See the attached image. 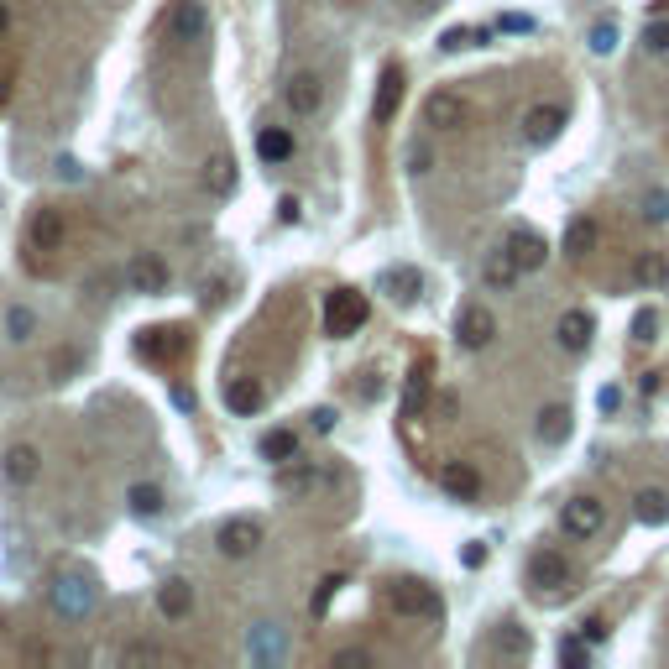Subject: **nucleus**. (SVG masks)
I'll return each instance as SVG.
<instances>
[{
  "label": "nucleus",
  "instance_id": "f257e3e1",
  "mask_svg": "<svg viewBox=\"0 0 669 669\" xmlns=\"http://www.w3.org/2000/svg\"><path fill=\"white\" fill-rule=\"evenodd\" d=\"M387 607L398 617H440V596H434L429 581H413V575H398V581H387Z\"/></svg>",
  "mask_w": 669,
  "mask_h": 669
},
{
  "label": "nucleus",
  "instance_id": "f03ea898",
  "mask_svg": "<svg viewBox=\"0 0 669 669\" xmlns=\"http://www.w3.org/2000/svg\"><path fill=\"white\" fill-rule=\"evenodd\" d=\"M607 528V502L602 497H570L565 507H560V534L565 539H575V544H586V539H596Z\"/></svg>",
  "mask_w": 669,
  "mask_h": 669
},
{
  "label": "nucleus",
  "instance_id": "7ed1b4c3",
  "mask_svg": "<svg viewBox=\"0 0 669 669\" xmlns=\"http://www.w3.org/2000/svg\"><path fill=\"white\" fill-rule=\"evenodd\" d=\"M361 325H366V298H361L356 288H335L330 304H325V330H330L335 340H351Z\"/></svg>",
  "mask_w": 669,
  "mask_h": 669
},
{
  "label": "nucleus",
  "instance_id": "20e7f679",
  "mask_svg": "<svg viewBox=\"0 0 669 669\" xmlns=\"http://www.w3.org/2000/svg\"><path fill=\"white\" fill-rule=\"evenodd\" d=\"M163 32H168V42H183V48H189V42H204V32H210V11H204V0H173Z\"/></svg>",
  "mask_w": 669,
  "mask_h": 669
},
{
  "label": "nucleus",
  "instance_id": "39448f33",
  "mask_svg": "<svg viewBox=\"0 0 669 669\" xmlns=\"http://www.w3.org/2000/svg\"><path fill=\"white\" fill-rule=\"evenodd\" d=\"M215 544H220L225 560H246V555H257V549H262V523L257 518H225Z\"/></svg>",
  "mask_w": 669,
  "mask_h": 669
},
{
  "label": "nucleus",
  "instance_id": "423d86ee",
  "mask_svg": "<svg viewBox=\"0 0 669 669\" xmlns=\"http://www.w3.org/2000/svg\"><path fill=\"white\" fill-rule=\"evenodd\" d=\"M528 581L539 591H570L575 586V565L560 555V549H539L534 560H528Z\"/></svg>",
  "mask_w": 669,
  "mask_h": 669
},
{
  "label": "nucleus",
  "instance_id": "0eeeda50",
  "mask_svg": "<svg viewBox=\"0 0 669 669\" xmlns=\"http://www.w3.org/2000/svg\"><path fill=\"white\" fill-rule=\"evenodd\" d=\"M492 335H497V314H492L487 304H466V309H460V319H455V340L466 345V351H487Z\"/></svg>",
  "mask_w": 669,
  "mask_h": 669
},
{
  "label": "nucleus",
  "instance_id": "6e6552de",
  "mask_svg": "<svg viewBox=\"0 0 669 669\" xmlns=\"http://www.w3.org/2000/svg\"><path fill=\"white\" fill-rule=\"evenodd\" d=\"M183 351H189V335H183V330H173V325H157V330H142V335H136V356H142V361H178Z\"/></svg>",
  "mask_w": 669,
  "mask_h": 669
},
{
  "label": "nucleus",
  "instance_id": "1a4fd4ad",
  "mask_svg": "<svg viewBox=\"0 0 669 669\" xmlns=\"http://www.w3.org/2000/svg\"><path fill=\"white\" fill-rule=\"evenodd\" d=\"M126 288L131 293H168V262L152 257V251H136V257L126 262Z\"/></svg>",
  "mask_w": 669,
  "mask_h": 669
},
{
  "label": "nucleus",
  "instance_id": "9d476101",
  "mask_svg": "<svg viewBox=\"0 0 669 669\" xmlns=\"http://www.w3.org/2000/svg\"><path fill=\"white\" fill-rule=\"evenodd\" d=\"M560 126H565V105H528V115H523V136H528V147H549L560 136Z\"/></svg>",
  "mask_w": 669,
  "mask_h": 669
},
{
  "label": "nucleus",
  "instance_id": "9b49d317",
  "mask_svg": "<svg viewBox=\"0 0 669 669\" xmlns=\"http://www.w3.org/2000/svg\"><path fill=\"white\" fill-rule=\"evenodd\" d=\"M283 100H288V110H293V115H319V105H325V79L304 68V74H293V79H288Z\"/></svg>",
  "mask_w": 669,
  "mask_h": 669
},
{
  "label": "nucleus",
  "instance_id": "f8f14e48",
  "mask_svg": "<svg viewBox=\"0 0 669 669\" xmlns=\"http://www.w3.org/2000/svg\"><path fill=\"white\" fill-rule=\"evenodd\" d=\"M502 246L513 251V262H518L523 272H539V267H544V257H549L544 236H539V230H528V225H513V230H507V241H502Z\"/></svg>",
  "mask_w": 669,
  "mask_h": 669
},
{
  "label": "nucleus",
  "instance_id": "ddd939ff",
  "mask_svg": "<svg viewBox=\"0 0 669 669\" xmlns=\"http://www.w3.org/2000/svg\"><path fill=\"white\" fill-rule=\"evenodd\" d=\"M460 121H466V100L450 95V89H434V95L424 100V126H434V131H455Z\"/></svg>",
  "mask_w": 669,
  "mask_h": 669
},
{
  "label": "nucleus",
  "instance_id": "4468645a",
  "mask_svg": "<svg viewBox=\"0 0 669 669\" xmlns=\"http://www.w3.org/2000/svg\"><path fill=\"white\" fill-rule=\"evenodd\" d=\"M63 236H68L63 210H37V215H32V225H27L32 251H58V246H63Z\"/></svg>",
  "mask_w": 669,
  "mask_h": 669
},
{
  "label": "nucleus",
  "instance_id": "2eb2a0df",
  "mask_svg": "<svg viewBox=\"0 0 669 669\" xmlns=\"http://www.w3.org/2000/svg\"><path fill=\"white\" fill-rule=\"evenodd\" d=\"M267 403V387L257 377H236V382H225V408L230 413H241V419H251V413H262Z\"/></svg>",
  "mask_w": 669,
  "mask_h": 669
},
{
  "label": "nucleus",
  "instance_id": "dca6fc26",
  "mask_svg": "<svg viewBox=\"0 0 669 669\" xmlns=\"http://www.w3.org/2000/svg\"><path fill=\"white\" fill-rule=\"evenodd\" d=\"M555 335H560L565 351L581 356L586 345H591V335H596V319H591L586 309H565V314H560V325H555Z\"/></svg>",
  "mask_w": 669,
  "mask_h": 669
},
{
  "label": "nucleus",
  "instance_id": "f3484780",
  "mask_svg": "<svg viewBox=\"0 0 669 669\" xmlns=\"http://www.w3.org/2000/svg\"><path fill=\"white\" fill-rule=\"evenodd\" d=\"M377 293H387L392 304H413V298L424 293V278L413 267H387L382 278H377Z\"/></svg>",
  "mask_w": 669,
  "mask_h": 669
},
{
  "label": "nucleus",
  "instance_id": "a211bd4d",
  "mask_svg": "<svg viewBox=\"0 0 669 669\" xmlns=\"http://www.w3.org/2000/svg\"><path fill=\"white\" fill-rule=\"evenodd\" d=\"M403 84H408V74H403L398 63H387V68H382V84H377V105H372L377 121H392V115H398V105H403Z\"/></svg>",
  "mask_w": 669,
  "mask_h": 669
},
{
  "label": "nucleus",
  "instance_id": "6ab92c4d",
  "mask_svg": "<svg viewBox=\"0 0 669 669\" xmlns=\"http://www.w3.org/2000/svg\"><path fill=\"white\" fill-rule=\"evenodd\" d=\"M157 612H163L168 622H183V617L194 612V586L178 581V575H173V581H163V586H157Z\"/></svg>",
  "mask_w": 669,
  "mask_h": 669
},
{
  "label": "nucleus",
  "instance_id": "aec40b11",
  "mask_svg": "<svg viewBox=\"0 0 669 669\" xmlns=\"http://www.w3.org/2000/svg\"><path fill=\"white\" fill-rule=\"evenodd\" d=\"M440 487L455 502H476L481 497V476H476V466H466V460H450V466L440 471Z\"/></svg>",
  "mask_w": 669,
  "mask_h": 669
},
{
  "label": "nucleus",
  "instance_id": "412c9836",
  "mask_svg": "<svg viewBox=\"0 0 669 669\" xmlns=\"http://www.w3.org/2000/svg\"><path fill=\"white\" fill-rule=\"evenodd\" d=\"M89 602H95V591H89L84 575H63L58 591H53V607H58V612H68V617H84V612H89Z\"/></svg>",
  "mask_w": 669,
  "mask_h": 669
},
{
  "label": "nucleus",
  "instance_id": "4be33fe9",
  "mask_svg": "<svg viewBox=\"0 0 669 669\" xmlns=\"http://www.w3.org/2000/svg\"><path fill=\"white\" fill-rule=\"evenodd\" d=\"M628 278L638 288H664L669 283V257H664V251H638L633 267H628Z\"/></svg>",
  "mask_w": 669,
  "mask_h": 669
},
{
  "label": "nucleus",
  "instance_id": "5701e85b",
  "mask_svg": "<svg viewBox=\"0 0 669 669\" xmlns=\"http://www.w3.org/2000/svg\"><path fill=\"white\" fill-rule=\"evenodd\" d=\"M37 471H42L37 445H11V450H6V481H16V487H32Z\"/></svg>",
  "mask_w": 669,
  "mask_h": 669
},
{
  "label": "nucleus",
  "instance_id": "b1692460",
  "mask_svg": "<svg viewBox=\"0 0 669 669\" xmlns=\"http://www.w3.org/2000/svg\"><path fill=\"white\" fill-rule=\"evenodd\" d=\"M518 278H523V267L513 262V251H507V246H497L487 257V267H481V283H487V288H513Z\"/></svg>",
  "mask_w": 669,
  "mask_h": 669
},
{
  "label": "nucleus",
  "instance_id": "393cba45",
  "mask_svg": "<svg viewBox=\"0 0 669 669\" xmlns=\"http://www.w3.org/2000/svg\"><path fill=\"white\" fill-rule=\"evenodd\" d=\"M257 450H262V460H272V466H288V460H298V434L293 429H267Z\"/></svg>",
  "mask_w": 669,
  "mask_h": 669
},
{
  "label": "nucleus",
  "instance_id": "a878e982",
  "mask_svg": "<svg viewBox=\"0 0 669 669\" xmlns=\"http://www.w3.org/2000/svg\"><path fill=\"white\" fill-rule=\"evenodd\" d=\"M633 513H638V523H649V528L669 523V492H659V487H643V492L633 497Z\"/></svg>",
  "mask_w": 669,
  "mask_h": 669
},
{
  "label": "nucleus",
  "instance_id": "bb28decb",
  "mask_svg": "<svg viewBox=\"0 0 669 669\" xmlns=\"http://www.w3.org/2000/svg\"><path fill=\"white\" fill-rule=\"evenodd\" d=\"M126 502H131L136 518H157V513L168 507V497H163V487H157V481H136V487L126 492Z\"/></svg>",
  "mask_w": 669,
  "mask_h": 669
},
{
  "label": "nucleus",
  "instance_id": "cd10ccee",
  "mask_svg": "<svg viewBox=\"0 0 669 669\" xmlns=\"http://www.w3.org/2000/svg\"><path fill=\"white\" fill-rule=\"evenodd\" d=\"M424 403H429V366L419 361V366L408 372V387H403V419H419Z\"/></svg>",
  "mask_w": 669,
  "mask_h": 669
},
{
  "label": "nucleus",
  "instance_id": "c85d7f7f",
  "mask_svg": "<svg viewBox=\"0 0 669 669\" xmlns=\"http://www.w3.org/2000/svg\"><path fill=\"white\" fill-rule=\"evenodd\" d=\"M539 440H544V445H565V440H570V408H565V403H549V408L539 413Z\"/></svg>",
  "mask_w": 669,
  "mask_h": 669
},
{
  "label": "nucleus",
  "instance_id": "c756f323",
  "mask_svg": "<svg viewBox=\"0 0 669 669\" xmlns=\"http://www.w3.org/2000/svg\"><path fill=\"white\" fill-rule=\"evenodd\" d=\"M257 157H262V163H288V157H293V131L267 126V131L257 136Z\"/></svg>",
  "mask_w": 669,
  "mask_h": 669
},
{
  "label": "nucleus",
  "instance_id": "7c9ffc66",
  "mask_svg": "<svg viewBox=\"0 0 669 669\" xmlns=\"http://www.w3.org/2000/svg\"><path fill=\"white\" fill-rule=\"evenodd\" d=\"M591 246H596V225L575 215V220L565 225V257H575V262H581L586 251H591Z\"/></svg>",
  "mask_w": 669,
  "mask_h": 669
},
{
  "label": "nucleus",
  "instance_id": "2f4dec72",
  "mask_svg": "<svg viewBox=\"0 0 669 669\" xmlns=\"http://www.w3.org/2000/svg\"><path fill=\"white\" fill-rule=\"evenodd\" d=\"M204 183H210V194H236V163H230V157H215L210 168H204Z\"/></svg>",
  "mask_w": 669,
  "mask_h": 669
},
{
  "label": "nucleus",
  "instance_id": "473e14b6",
  "mask_svg": "<svg viewBox=\"0 0 669 669\" xmlns=\"http://www.w3.org/2000/svg\"><path fill=\"white\" fill-rule=\"evenodd\" d=\"M32 330H37V314H32L27 304H11V309H6V340L21 345V340H32Z\"/></svg>",
  "mask_w": 669,
  "mask_h": 669
},
{
  "label": "nucleus",
  "instance_id": "72a5a7b5",
  "mask_svg": "<svg viewBox=\"0 0 669 669\" xmlns=\"http://www.w3.org/2000/svg\"><path fill=\"white\" fill-rule=\"evenodd\" d=\"M340 586H345V575H325V581L314 586V596H309V612H314V617H325V612H330V602L340 596Z\"/></svg>",
  "mask_w": 669,
  "mask_h": 669
},
{
  "label": "nucleus",
  "instance_id": "f704fd0d",
  "mask_svg": "<svg viewBox=\"0 0 669 669\" xmlns=\"http://www.w3.org/2000/svg\"><path fill=\"white\" fill-rule=\"evenodd\" d=\"M487 42V32H476V27H450L445 37H440V48L445 53H460V48H481Z\"/></svg>",
  "mask_w": 669,
  "mask_h": 669
},
{
  "label": "nucleus",
  "instance_id": "c9c22d12",
  "mask_svg": "<svg viewBox=\"0 0 669 669\" xmlns=\"http://www.w3.org/2000/svg\"><path fill=\"white\" fill-rule=\"evenodd\" d=\"M560 664H565V669H586V664H591V643H586L581 633L565 638V643H560Z\"/></svg>",
  "mask_w": 669,
  "mask_h": 669
},
{
  "label": "nucleus",
  "instance_id": "e433bc0d",
  "mask_svg": "<svg viewBox=\"0 0 669 669\" xmlns=\"http://www.w3.org/2000/svg\"><path fill=\"white\" fill-rule=\"evenodd\" d=\"M643 220H649V225H664V220H669V194H664V189H649V194H643Z\"/></svg>",
  "mask_w": 669,
  "mask_h": 669
},
{
  "label": "nucleus",
  "instance_id": "4c0bfd02",
  "mask_svg": "<svg viewBox=\"0 0 669 669\" xmlns=\"http://www.w3.org/2000/svg\"><path fill=\"white\" fill-rule=\"evenodd\" d=\"M617 48V27H612V21H596V27H591V53H612Z\"/></svg>",
  "mask_w": 669,
  "mask_h": 669
},
{
  "label": "nucleus",
  "instance_id": "58836bf2",
  "mask_svg": "<svg viewBox=\"0 0 669 669\" xmlns=\"http://www.w3.org/2000/svg\"><path fill=\"white\" fill-rule=\"evenodd\" d=\"M643 48H649V53H669V21H649V27H643Z\"/></svg>",
  "mask_w": 669,
  "mask_h": 669
},
{
  "label": "nucleus",
  "instance_id": "ea45409f",
  "mask_svg": "<svg viewBox=\"0 0 669 669\" xmlns=\"http://www.w3.org/2000/svg\"><path fill=\"white\" fill-rule=\"evenodd\" d=\"M654 330H659V314H654V309H638V314H633V340H638V345H649Z\"/></svg>",
  "mask_w": 669,
  "mask_h": 669
},
{
  "label": "nucleus",
  "instance_id": "a19ab883",
  "mask_svg": "<svg viewBox=\"0 0 669 669\" xmlns=\"http://www.w3.org/2000/svg\"><path fill=\"white\" fill-rule=\"evenodd\" d=\"M497 649H507L513 659H523V654H528V638L513 628V622H507V628H502V638H497Z\"/></svg>",
  "mask_w": 669,
  "mask_h": 669
},
{
  "label": "nucleus",
  "instance_id": "79ce46f5",
  "mask_svg": "<svg viewBox=\"0 0 669 669\" xmlns=\"http://www.w3.org/2000/svg\"><path fill=\"white\" fill-rule=\"evenodd\" d=\"M278 487H283V492H314V487H319V476H314V471H288Z\"/></svg>",
  "mask_w": 669,
  "mask_h": 669
},
{
  "label": "nucleus",
  "instance_id": "37998d69",
  "mask_svg": "<svg viewBox=\"0 0 669 669\" xmlns=\"http://www.w3.org/2000/svg\"><path fill=\"white\" fill-rule=\"evenodd\" d=\"M48 372H53V382H63L68 372H79V351H58V356L48 361Z\"/></svg>",
  "mask_w": 669,
  "mask_h": 669
},
{
  "label": "nucleus",
  "instance_id": "c03bdc74",
  "mask_svg": "<svg viewBox=\"0 0 669 669\" xmlns=\"http://www.w3.org/2000/svg\"><path fill=\"white\" fill-rule=\"evenodd\" d=\"M607 633H612V628H607V617H586V622H581V638H586V643H602Z\"/></svg>",
  "mask_w": 669,
  "mask_h": 669
},
{
  "label": "nucleus",
  "instance_id": "a18cd8bd",
  "mask_svg": "<svg viewBox=\"0 0 669 669\" xmlns=\"http://www.w3.org/2000/svg\"><path fill=\"white\" fill-rule=\"evenodd\" d=\"M278 215H283L288 225H298V215H304V204H298V199L288 194V199H278Z\"/></svg>",
  "mask_w": 669,
  "mask_h": 669
},
{
  "label": "nucleus",
  "instance_id": "49530a36",
  "mask_svg": "<svg viewBox=\"0 0 669 669\" xmlns=\"http://www.w3.org/2000/svg\"><path fill=\"white\" fill-rule=\"evenodd\" d=\"M335 664H372V654H366V649H340Z\"/></svg>",
  "mask_w": 669,
  "mask_h": 669
},
{
  "label": "nucleus",
  "instance_id": "de8ad7c7",
  "mask_svg": "<svg viewBox=\"0 0 669 669\" xmlns=\"http://www.w3.org/2000/svg\"><path fill=\"white\" fill-rule=\"evenodd\" d=\"M528 27H534L528 16H507V21H502V32H528Z\"/></svg>",
  "mask_w": 669,
  "mask_h": 669
},
{
  "label": "nucleus",
  "instance_id": "09e8293b",
  "mask_svg": "<svg viewBox=\"0 0 669 669\" xmlns=\"http://www.w3.org/2000/svg\"><path fill=\"white\" fill-rule=\"evenodd\" d=\"M330 424H335V413H330V408H314V429H319V434H325Z\"/></svg>",
  "mask_w": 669,
  "mask_h": 669
},
{
  "label": "nucleus",
  "instance_id": "8fccbe9b",
  "mask_svg": "<svg viewBox=\"0 0 669 669\" xmlns=\"http://www.w3.org/2000/svg\"><path fill=\"white\" fill-rule=\"evenodd\" d=\"M413 173H429V147H413Z\"/></svg>",
  "mask_w": 669,
  "mask_h": 669
},
{
  "label": "nucleus",
  "instance_id": "3c124183",
  "mask_svg": "<svg viewBox=\"0 0 669 669\" xmlns=\"http://www.w3.org/2000/svg\"><path fill=\"white\" fill-rule=\"evenodd\" d=\"M6 100H11V68L0 63V105H6Z\"/></svg>",
  "mask_w": 669,
  "mask_h": 669
},
{
  "label": "nucleus",
  "instance_id": "603ef678",
  "mask_svg": "<svg viewBox=\"0 0 669 669\" xmlns=\"http://www.w3.org/2000/svg\"><path fill=\"white\" fill-rule=\"evenodd\" d=\"M6 27H11V11H6V0H0V37H6Z\"/></svg>",
  "mask_w": 669,
  "mask_h": 669
},
{
  "label": "nucleus",
  "instance_id": "864d4df0",
  "mask_svg": "<svg viewBox=\"0 0 669 669\" xmlns=\"http://www.w3.org/2000/svg\"><path fill=\"white\" fill-rule=\"evenodd\" d=\"M649 11H654V16H664V11H669V0H649Z\"/></svg>",
  "mask_w": 669,
  "mask_h": 669
},
{
  "label": "nucleus",
  "instance_id": "5fc2aeb1",
  "mask_svg": "<svg viewBox=\"0 0 669 669\" xmlns=\"http://www.w3.org/2000/svg\"><path fill=\"white\" fill-rule=\"evenodd\" d=\"M413 6H419V11H429V6H440V0H413Z\"/></svg>",
  "mask_w": 669,
  "mask_h": 669
}]
</instances>
